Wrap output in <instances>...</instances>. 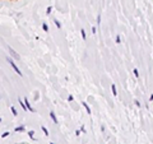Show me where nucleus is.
<instances>
[{"label": "nucleus", "mask_w": 153, "mask_h": 144, "mask_svg": "<svg viewBox=\"0 0 153 144\" xmlns=\"http://www.w3.org/2000/svg\"><path fill=\"white\" fill-rule=\"evenodd\" d=\"M6 61L9 63V64H10V66H12V68L14 69V72H15L17 74L19 75V77H22V75H23V73L20 72V69H19L18 66L15 65V63H14V59H12V58H10V56H6Z\"/></svg>", "instance_id": "f257e3e1"}, {"label": "nucleus", "mask_w": 153, "mask_h": 144, "mask_svg": "<svg viewBox=\"0 0 153 144\" xmlns=\"http://www.w3.org/2000/svg\"><path fill=\"white\" fill-rule=\"evenodd\" d=\"M8 51H9V54H10V58H12V59H15V60H20V56L18 55V54H17V52L14 51V50H13V48L12 47H9L8 46Z\"/></svg>", "instance_id": "f03ea898"}, {"label": "nucleus", "mask_w": 153, "mask_h": 144, "mask_svg": "<svg viewBox=\"0 0 153 144\" xmlns=\"http://www.w3.org/2000/svg\"><path fill=\"white\" fill-rule=\"evenodd\" d=\"M23 102H26V103H24V105H26V107H27V110H28L29 112H33L34 110H33V108H32V106H31V103H29V101L28 100H27V98H24V100H23Z\"/></svg>", "instance_id": "7ed1b4c3"}, {"label": "nucleus", "mask_w": 153, "mask_h": 144, "mask_svg": "<svg viewBox=\"0 0 153 144\" xmlns=\"http://www.w3.org/2000/svg\"><path fill=\"white\" fill-rule=\"evenodd\" d=\"M82 105H83V107L86 108L87 114H88V115H91V114H92V111H91V107H89L88 105H87V102H82Z\"/></svg>", "instance_id": "20e7f679"}, {"label": "nucleus", "mask_w": 153, "mask_h": 144, "mask_svg": "<svg viewBox=\"0 0 153 144\" xmlns=\"http://www.w3.org/2000/svg\"><path fill=\"white\" fill-rule=\"evenodd\" d=\"M24 130H26V128H24L23 125H20V126H17L14 129V133H20V131H24Z\"/></svg>", "instance_id": "39448f33"}, {"label": "nucleus", "mask_w": 153, "mask_h": 144, "mask_svg": "<svg viewBox=\"0 0 153 144\" xmlns=\"http://www.w3.org/2000/svg\"><path fill=\"white\" fill-rule=\"evenodd\" d=\"M50 117H51V120H53L55 124H56V122H58V119H56V115H55L53 111H50Z\"/></svg>", "instance_id": "423d86ee"}, {"label": "nucleus", "mask_w": 153, "mask_h": 144, "mask_svg": "<svg viewBox=\"0 0 153 144\" xmlns=\"http://www.w3.org/2000/svg\"><path fill=\"white\" fill-rule=\"evenodd\" d=\"M10 111H12L13 116H18V111H17V108L14 106H10Z\"/></svg>", "instance_id": "0eeeda50"}, {"label": "nucleus", "mask_w": 153, "mask_h": 144, "mask_svg": "<svg viewBox=\"0 0 153 144\" xmlns=\"http://www.w3.org/2000/svg\"><path fill=\"white\" fill-rule=\"evenodd\" d=\"M111 91H112V94L115 97L117 96V91H116V86H115V84H111Z\"/></svg>", "instance_id": "6e6552de"}, {"label": "nucleus", "mask_w": 153, "mask_h": 144, "mask_svg": "<svg viewBox=\"0 0 153 144\" xmlns=\"http://www.w3.org/2000/svg\"><path fill=\"white\" fill-rule=\"evenodd\" d=\"M18 102H19L20 107H22L24 111H28V110H27V107H26V105H24V102H23V100H18Z\"/></svg>", "instance_id": "1a4fd4ad"}, {"label": "nucleus", "mask_w": 153, "mask_h": 144, "mask_svg": "<svg viewBox=\"0 0 153 144\" xmlns=\"http://www.w3.org/2000/svg\"><path fill=\"white\" fill-rule=\"evenodd\" d=\"M41 129H42V131H44V134L45 135H46V136H48V134H50V133H48V130H47V128H46V126H41Z\"/></svg>", "instance_id": "9d476101"}, {"label": "nucleus", "mask_w": 153, "mask_h": 144, "mask_svg": "<svg viewBox=\"0 0 153 144\" xmlns=\"http://www.w3.org/2000/svg\"><path fill=\"white\" fill-rule=\"evenodd\" d=\"M28 136H29V138L32 139V140H34V131H33V130H29V131H28Z\"/></svg>", "instance_id": "9b49d317"}, {"label": "nucleus", "mask_w": 153, "mask_h": 144, "mask_svg": "<svg viewBox=\"0 0 153 144\" xmlns=\"http://www.w3.org/2000/svg\"><path fill=\"white\" fill-rule=\"evenodd\" d=\"M81 34H82V38H83V40H87V36H86V31L84 30H83V28H82V30H81Z\"/></svg>", "instance_id": "f8f14e48"}, {"label": "nucleus", "mask_w": 153, "mask_h": 144, "mask_svg": "<svg viewBox=\"0 0 153 144\" xmlns=\"http://www.w3.org/2000/svg\"><path fill=\"white\" fill-rule=\"evenodd\" d=\"M54 23H55V26H56V27L59 28V30H60V28H61V23L59 22L58 19H55V20H54Z\"/></svg>", "instance_id": "ddd939ff"}, {"label": "nucleus", "mask_w": 153, "mask_h": 144, "mask_svg": "<svg viewBox=\"0 0 153 144\" xmlns=\"http://www.w3.org/2000/svg\"><path fill=\"white\" fill-rule=\"evenodd\" d=\"M42 30L45 31V32H47V31H48V26L46 23H42Z\"/></svg>", "instance_id": "4468645a"}, {"label": "nucleus", "mask_w": 153, "mask_h": 144, "mask_svg": "<svg viewBox=\"0 0 153 144\" xmlns=\"http://www.w3.org/2000/svg\"><path fill=\"white\" fill-rule=\"evenodd\" d=\"M133 73H134V75L137 77V78H139V72H138V69H137V68H134V69H133Z\"/></svg>", "instance_id": "2eb2a0df"}, {"label": "nucleus", "mask_w": 153, "mask_h": 144, "mask_svg": "<svg viewBox=\"0 0 153 144\" xmlns=\"http://www.w3.org/2000/svg\"><path fill=\"white\" fill-rule=\"evenodd\" d=\"M51 12H53V6H47V9H46V14H51Z\"/></svg>", "instance_id": "dca6fc26"}, {"label": "nucleus", "mask_w": 153, "mask_h": 144, "mask_svg": "<svg viewBox=\"0 0 153 144\" xmlns=\"http://www.w3.org/2000/svg\"><path fill=\"white\" fill-rule=\"evenodd\" d=\"M68 101H69V102H73V101H74V97H73V94H69V96H68Z\"/></svg>", "instance_id": "f3484780"}, {"label": "nucleus", "mask_w": 153, "mask_h": 144, "mask_svg": "<svg viewBox=\"0 0 153 144\" xmlns=\"http://www.w3.org/2000/svg\"><path fill=\"white\" fill-rule=\"evenodd\" d=\"M115 41H116V44H121V38H120L119 34L116 36V38H115Z\"/></svg>", "instance_id": "a211bd4d"}, {"label": "nucleus", "mask_w": 153, "mask_h": 144, "mask_svg": "<svg viewBox=\"0 0 153 144\" xmlns=\"http://www.w3.org/2000/svg\"><path fill=\"white\" fill-rule=\"evenodd\" d=\"M134 103H135V106H137L138 108H139V107H140V106H142V105H140V102H139V101H138V100H135V101H134Z\"/></svg>", "instance_id": "6ab92c4d"}, {"label": "nucleus", "mask_w": 153, "mask_h": 144, "mask_svg": "<svg viewBox=\"0 0 153 144\" xmlns=\"http://www.w3.org/2000/svg\"><path fill=\"white\" fill-rule=\"evenodd\" d=\"M6 136H9V131H5L1 134V138H6Z\"/></svg>", "instance_id": "aec40b11"}, {"label": "nucleus", "mask_w": 153, "mask_h": 144, "mask_svg": "<svg viewBox=\"0 0 153 144\" xmlns=\"http://www.w3.org/2000/svg\"><path fill=\"white\" fill-rule=\"evenodd\" d=\"M97 23H98V26L101 24V14H98V15H97Z\"/></svg>", "instance_id": "412c9836"}, {"label": "nucleus", "mask_w": 153, "mask_h": 144, "mask_svg": "<svg viewBox=\"0 0 153 144\" xmlns=\"http://www.w3.org/2000/svg\"><path fill=\"white\" fill-rule=\"evenodd\" d=\"M92 33H93V34L97 33V28H96V27H92Z\"/></svg>", "instance_id": "4be33fe9"}, {"label": "nucleus", "mask_w": 153, "mask_h": 144, "mask_svg": "<svg viewBox=\"0 0 153 144\" xmlns=\"http://www.w3.org/2000/svg\"><path fill=\"white\" fill-rule=\"evenodd\" d=\"M81 133H87V131H86V128H84V126H81Z\"/></svg>", "instance_id": "5701e85b"}, {"label": "nucleus", "mask_w": 153, "mask_h": 144, "mask_svg": "<svg viewBox=\"0 0 153 144\" xmlns=\"http://www.w3.org/2000/svg\"><path fill=\"white\" fill-rule=\"evenodd\" d=\"M81 134H82V133H81V130H75V135H76V136H79Z\"/></svg>", "instance_id": "b1692460"}, {"label": "nucleus", "mask_w": 153, "mask_h": 144, "mask_svg": "<svg viewBox=\"0 0 153 144\" xmlns=\"http://www.w3.org/2000/svg\"><path fill=\"white\" fill-rule=\"evenodd\" d=\"M101 131H105V125H101Z\"/></svg>", "instance_id": "393cba45"}, {"label": "nucleus", "mask_w": 153, "mask_h": 144, "mask_svg": "<svg viewBox=\"0 0 153 144\" xmlns=\"http://www.w3.org/2000/svg\"><path fill=\"white\" fill-rule=\"evenodd\" d=\"M19 144H27V143H19Z\"/></svg>", "instance_id": "a878e982"}, {"label": "nucleus", "mask_w": 153, "mask_h": 144, "mask_svg": "<svg viewBox=\"0 0 153 144\" xmlns=\"http://www.w3.org/2000/svg\"><path fill=\"white\" fill-rule=\"evenodd\" d=\"M0 122H1V117H0Z\"/></svg>", "instance_id": "bb28decb"}, {"label": "nucleus", "mask_w": 153, "mask_h": 144, "mask_svg": "<svg viewBox=\"0 0 153 144\" xmlns=\"http://www.w3.org/2000/svg\"><path fill=\"white\" fill-rule=\"evenodd\" d=\"M50 144H55V143H50Z\"/></svg>", "instance_id": "cd10ccee"}]
</instances>
